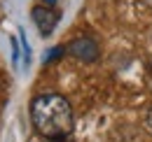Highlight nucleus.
<instances>
[{"mask_svg": "<svg viewBox=\"0 0 152 142\" xmlns=\"http://www.w3.org/2000/svg\"><path fill=\"white\" fill-rule=\"evenodd\" d=\"M66 56V47H52L49 51L45 54V63L49 65V63H56L58 58H63Z\"/></svg>", "mask_w": 152, "mask_h": 142, "instance_id": "4", "label": "nucleus"}, {"mask_svg": "<svg viewBox=\"0 0 152 142\" xmlns=\"http://www.w3.org/2000/svg\"><path fill=\"white\" fill-rule=\"evenodd\" d=\"M145 126H148V130L152 133V107L148 109V117H145Z\"/></svg>", "mask_w": 152, "mask_h": 142, "instance_id": "7", "label": "nucleus"}, {"mask_svg": "<svg viewBox=\"0 0 152 142\" xmlns=\"http://www.w3.org/2000/svg\"><path fill=\"white\" fill-rule=\"evenodd\" d=\"M66 54L73 56L75 61H82V63H96L101 58V47L91 37H75L68 42Z\"/></svg>", "mask_w": 152, "mask_h": 142, "instance_id": "2", "label": "nucleus"}, {"mask_svg": "<svg viewBox=\"0 0 152 142\" xmlns=\"http://www.w3.org/2000/svg\"><path fill=\"white\" fill-rule=\"evenodd\" d=\"M19 42H21V49H23V63H26V68H28V65H31V47H28V40H26L23 28H19Z\"/></svg>", "mask_w": 152, "mask_h": 142, "instance_id": "5", "label": "nucleus"}, {"mask_svg": "<svg viewBox=\"0 0 152 142\" xmlns=\"http://www.w3.org/2000/svg\"><path fill=\"white\" fill-rule=\"evenodd\" d=\"M31 19H33V23L38 26L40 35L42 37H49L54 33V28H56L58 19H61V12H56L52 5H35L33 9H31Z\"/></svg>", "mask_w": 152, "mask_h": 142, "instance_id": "3", "label": "nucleus"}, {"mask_svg": "<svg viewBox=\"0 0 152 142\" xmlns=\"http://www.w3.org/2000/svg\"><path fill=\"white\" fill-rule=\"evenodd\" d=\"M10 42H12V63L17 65V61H19V42H17L14 37H12Z\"/></svg>", "mask_w": 152, "mask_h": 142, "instance_id": "6", "label": "nucleus"}, {"mask_svg": "<svg viewBox=\"0 0 152 142\" xmlns=\"http://www.w3.org/2000/svg\"><path fill=\"white\" fill-rule=\"evenodd\" d=\"M31 124L49 142H66L75 128L70 103L58 93H40L31 100Z\"/></svg>", "mask_w": 152, "mask_h": 142, "instance_id": "1", "label": "nucleus"}, {"mask_svg": "<svg viewBox=\"0 0 152 142\" xmlns=\"http://www.w3.org/2000/svg\"><path fill=\"white\" fill-rule=\"evenodd\" d=\"M42 2H45V5H54L56 0H42Z\"/></svg>", "mask_w": 152, "mask_h": 142, "instance_id": "8", "label": "nucleus"}, {"mask_svg": "<svg viewBox=\"0 0 152 142\" xmlns=\"http://www.w3.org/2000/svg\"><path fill=\"white\" fill-rule=\"evenodd\" d=\"M66 142H68V140H66Z\"/></svg>", "mask_w": 152, "mask_h": 142, "instance_id": "9", "label": "nucleus"}]
</instances>
